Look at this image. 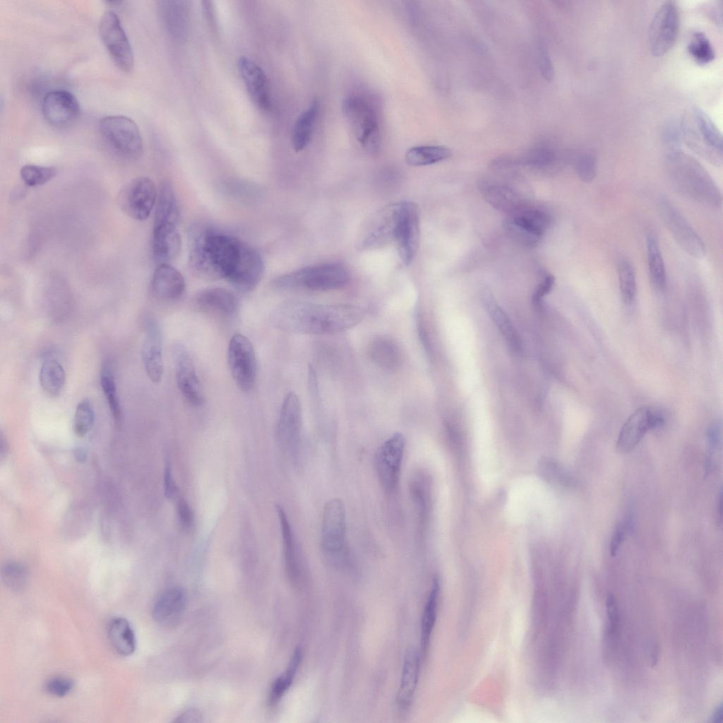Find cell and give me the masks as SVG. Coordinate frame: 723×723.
<instances>
[{"instance_id":"5","label":"cell","mask_w":723,"mask_h":723,"mask_svg":"<svg viewBox=\"0 0 723 723\" xmlns=\"http://www.w3.org/2000/svg\"><path fill=\"white\" fill-rule=\"evenodd\" d=\"M679 126L681 138L692 150L710 164L722 165V133L706 112L695 107L691 118L682 119Z\"/></svg>"},{"instance_id":"55","label":"cell","mask_w":723,"mask_h":723,"mask_svg":"<svg viewBox=\"0 0 723 723\" xmlns=\"http://www.w3.org/2000/svg\"><path fill=\"white\" fill-rule=\"evenodd\" d=\"M201 714L195 709H190L181 713L175 719L176 722H199L201 721Z\"/></svg>"},{"instance_id":"48","label":"cell","mask_w":723,"mask_h":723,"mask_svg":"<svg viewBox=\"0 0 723 723\" xmlns=\"http://www.w3.org/2000/svg\"><path fill=\"white\" fill-rule=\"evenodd\" d=\"M575 168L580 180L585 183H590L596 177V159L590 153H583L577 158Z\"/></svg>"},{"instance_id":"33","label":"cell","mask_w":723,"mask_h":723,"mask_svg":"<svg viewBox=\"0 0 723 723\" xmlns=\"http://www.w3.org/2000/svg\"><path fill=\"white\" fill-rule=\"evenodd\" d=\"M506 218L540 238H542L551 222L546 212L528 205L508 215Z\"/></svg>"},{"instance_id":"7","label":"cell","mask_w":723,"mask_h":723,"mask_svg":"<svg viewBox=\"0 0 723 723\" xmlns=\"http://www.w3.org/2000/svg\"><path fill=\"white\" fill-rule=\"evenodd\" d=\"M342 112L361 145L369 153H376L381 143L377 114L372 105L358 95L347 97Z\"/></svg>"},{"instance_id":"10","label":"cell","mask_w":723,"mask_h":723,"mask_svg":"<svg viewBox=\"0 0 723 723\" xmlns=\"http://www.w3.org/2000/svg\"><path fill=\"white\" fill-rule=\"evenodd\" d=\"M679 22L676 2L662 3L655 13L649 28V45L653 56H662L672 48L677 38Z\"/></svg>"},{"instance_id":"26","label":"cell","mask_w":723,"mask_h":723,"mask_svg":"<svg viewBox=\"0 0 723 723\" xmlns=\"http://www.w3.org/2000/svg\"><path fill=\"white\" fill-rule=\"evenodd\" d=\"M186 594L178 587L162 592L154 602L152 615L154 620L164 626L172 625L182 615L186 605Z\"/></svg>"},{"instance_id":"31","label":"cell","mask_w":723,"mask_h":723,"mask_svg":"<svg viewBox=\"0 0 723 723\" xmlns=\"http://www.w3.org/2000/svg\"><path fill=\"white\" fill-rule=\"evenodd\" d=\"M369 355L378 366L386 370H395L402 362V354L398 344L386 337H378L369 345Z\"/></svg>"},{"instance_id":"14","label":"cell","mask_w":723,"mask_h":723,"mask_svg":"<svg viewBox=\"0 0 723 723\" xmlns=\"http://www.w3.org/2000/svg\"><path fill=\"white\" fill-rule=\"evenodd\" d=\"M662 220L679 246L694 258L705 256L703 241L680 212L667 199L659 205Z\"/></svg>"},{"instance_id":"25","label":"cell","mask_w":723,"mask_h":723,"mask_svg":"<svg viewBox=\"0 0 723 723\" xmlns=\"http://www.w3.org/2000/svg\"><path fill=\"white\" fill-rule=\"evenodd\" d=\"M153 254L158 264L168 263L175 260L181 250V239L173 224L153 225Z\"/></svg>"},{"instance_id":"27","label":"cell","mask_w":723,"mask_h":723,"mask_svg":"<svg viewBox=\"0 0 723 723\" xmlns=\"http://www.w3.org/2000/svg\"><path fill=\"white\" fill-rule=\"evenodd\" d=\"M419 656L414 648L408 649L405 655L400 686L396 697L398 707L406 710L412 703L419 679Z\"/></svg>"},{"instance_id":"21","label":"cell","mask_w":723,"mask_h":723,"mask_svg":"<svg viewBox=\"0 0 723 723\" xmlns=\"http://www.w3.org/2000/svg\"><path fill=\"white\" fill-rule=\"evenodd\" d=\"M237 68L247 92L255 105L262 111L271 108V98L268 78L253 60L241 56L237 61Z\"/></svg>"},{"instance_id":"19","label":"cell","mask_w":723,"mask_h":723,"mask_svg":"<svg viewBox=\"0 0 723 723\" xmlns=\"http://www.w3.org/2000/svg\"><path fill=\"white\" fill-rule=\"evenodd\" d=\"M264 269V263L261 253L244 242L239 261L227 280L239 292H250L261 281Z\"/></svg>"},{"instance_id":"30","label":"cell","mask_w":723,"mask_h":723,"mask_svg":"<svg viewBox=\"0 0 723 723\" xmlns=\"http://www.w3.org/2000/svg\"><path fill=\"white\" fill-rule=\"evenodd\" d=\"M481 190L485 199L495 208L510 215L527 205L519 195L507 186L484 183Z\"/></svg>"},{"instance_id":"41","label":"cell","mask_w":723,"mask_h":723,"mask_svg":"<svg viewBox=\"0 0 723 723\" xmlns=\"http://www.w3.org/2000/svg\"><path fill=\"white\" fill-rule=\"evenodd\" d=\"M486 304L491 317L510 347L516 352L520 351V337L506 314L489 296L486 297Z\"/></svg>"},{"instance_id":"29","label":"cell","mask_w":723,"mask_h":723,"mask_svg":"<svg viewBox=\"0 0 723 723\" xmlns=\"http://www.w3.org/2000/svg\"><path fill=\"white\" fill-rule=\"evenodd\" d=\"M181 217V208L173 184L169 180L160 186L155 205L154 224H173L177 225Z\"/></svg>"},{"instance_id":"43","label":"cell","mask_w":723,"mask_h":723,"mask_svg":"<svg viewBox=\"0 0 723 723\" xmlns=\"http://www.w3.org/2000/svg\"><path fill=\"white\" fill-rule=\"evenodd\" d=\"M617 273L621 297L626 303H631L637 292L635 273L632 263L628 259L621 260Z\"/></svg>"},{"instance_id":"36","label":"cell","mask_w":723,"mask_h":723,"mask_svg":"<svg viewBox=\"0 0 723 723\" xmlns=\"http://www.w3.org/2000/svg\"><path fill=\"white\" fill-rule=\"evenodd\" d=\"M439 590L440 586L438 579L437 578H434L424 609L422 619L421 648L423 655L426 653L428 650L431 635L436 622Z\"/></svg>"},{"instance_id":"34","label":"cell","mask_w":723,"mask_h":723,"mask_svg":"<svg viewBox=\"0 0 723 723\" xmlns=\"http://www.w3.org/2000/svg\"><path fill=\"white\" fill-rule=\"evenodd\" d=\"M319 109V101L315 99L297 119L292 133V143L295 152L303 150L310 143Z\"/></svg>"},{"instance_id":"8","label":"cell","mask_w":723,"mask_h":723,"mask_svg":"<svg viewBox=\"0 0 723 723\" xmlns=\"http://www.w3.org/2000/svg\"><path fill=\"white\" fill-rule=\"evenodd\" d=\"M393 239L400 259L406 265L415 258L419 244V213L412 201L393 205Z\"/></svg>"},{"instance_id":"46","label":"cell","mask_w":723,"mask_h":723,"mask_svg":"<svg viewBox=\"0 0 723 723\" xmlns=\"http://www.w3.org/2000/svg\"><path fill=\"white\" fill-rule=\"evenodd\" d=\"M2 578L8 587L18 591L26 585L28 572L23 564L11 562L6 564L3 568Z\"/></svg>"},{"instance_id":"56","label":"cell","mask_w":723,"mask_h":723,"mask_svg":"<svg viewBox=\"0 0 723 723\" xmlns=\"http://www.w3.org/2000/svg\"><path fill=\"white\" fill-rule=\"evenodd\" d=\"M722 720V706L719 705L715 710L712 715V721L715 722H719Z\"/></svg>"},{"instance_id":"42","label":"cell","mask_w":723,"mask_h":723,"mask_svg":"<svg viewBox=\"0 0 723 723\" xmlns=\"http://www.w3.org/2000/svg\"><path fill=\"white\" fill-rule=\"evenodd\" d=\"M687 51L691 58L700 65L707 64L715 57V52L711 42L701 31H695L692 34L687 44Z\"/></svg>"},{"instance_id":"22","label":"cell","mask_w":723,"mask_h":723,"mask_svg":"<svg viewBox=\"0 0 723 723\" xmlns=\"http://www.w3.org/2000/svg\"><path fill=\"white\" fill-rule=\"evenodd\" d=\"M193 304L200 311L221 318H230L239 311V301L231 291L222 287L203 289L193 297Z\"/></svg>"},{"instance_id":"15","label":"cell","mask_w":723,"mask_h":723,"mask_svg":"<svg viewBox=\"0 0 723 723\" xmlns=\"http://www.w3.org/2000/svg\"><path fill=\"white\" fill-rule=\"evenodd\" d=\"M346 510L343 501L335 498L324 505L321 524V545L330 554L340 552L346 540Z\"/></svg>"},{"instance_id":"44","label":"cell","mask_w":723,"mask_h":723,"mask_svg":"<svg viewBox=\"0 0 723 723\" xmlns=\"http://www.w3.org/2000/svg\"><path fill=\"white\" fill-rule=\"evenodd\" d=\"M95 422V411L91 402L88 399L81 400L76 406L73 429L78 437H83L92 428Z\"/></svg>"},{"instance_id":"6","label":"cell","mask_w":723,"mask_h":723,"mask_svg":"<svg viewBox=\"0 0 723 723\" xmlns=\"http://www.w3.org/2000/svg\"><path fill=\"white\" fill-rule=\"evenodd\" d=\"M102 138L118 156L136 159L143 152V140L136 124L124 116H108L99 124Z\"/></svg>"},{"instance_id":"16","label":"cell","mask_w":723,"mask_h":723,"mask_svg":"<svg viewBox=\"0 0 723 723\" xmlns=\"http://www.w3.org/2000/svg\"><path fill=\"white\" fill-rule=\"evenodd\" d=\"M177 387L185 400L193 406H201L205 395L193 360L184 346L176 345L173 349Z\"/></svg>"},{"instance_id":"53","label":"cell","mask_w":723,"mask_h":723,"mask_svg":"<svg viewBox=\"0 0 723 723\" xmlns=\"http://www.w3.org/2000/svg\"><path fill=\"white\" fill-rule=\"evenodd\" d=\"M554 285V277L552 275L549 274L546 275L540 284L537 286L535 292H534L532 300L534 303H538L539 301L548 294L552 289Z\"/></svg>"},{"instance_id":"24","label":"cell","mask_w":723,"mask_h":723,"mask_svg":"<svg viewBox=\"0 0 723 723\" xmlns=\"http://www.w3.org/2000/svg\"><path fill=\"white\" fill-rule=\"evenodd\" d=\"M186 284L181 273L168 263L158 264L151 280V291L157 299L173 301L182 297Z\"/></svg>"},{"instance_id":"38","label":"cell","mask_w":723,"mask_h":723,"mask_svg":"<svg viewBox=\"0 0 723 723\" xmlns=\"http://www.w3.org/2000/svg\"><path fill=\"white\" fill-rule=\"evenodd\" d=\"M100 383L114 422L120 423L121 407L117 393L114 366L109 361L104 362L101 367Z\"/></svg>"},{"instance_id":"17","label":"cell","mask_w":723,"mask_h":723,"mask_svg":"<svg viewBox=\"0 0 723 723\" xmlns=\"http://www.w3.org/2000/svg\"><path fill=\"white\" fill-rule=\"evenodd\" d=\"M42 114L51 126L63 129L71 126L78 119L80 109L76 97L65 90H54L44 97Z\"/></svg>"},{"instance_id":"37","label":"cell","mask_w":723,"mask_h":723,"mask_svg":"<svg viewBox=\"0 0 723 723\" xmlns=\"http://www.w3.org/2000/svg\"><path fill=\"white\" fill-rule=\"evenodd\" d=\"M452 154V150L445 146L419 145L406 151L405 160L410 166H426L446 160Z\"/></svg>"},{"instance_id":"45","label":"cell","mask_w":723,"mask_h":723,"mask_svg":"<svg viewBox=\"0 0 723 723\" xmlns=\"http://www.w3.org/2000/svg\"><path fill=\"white\" fill-rule=\"evenodd\" d=\"M20 178L28 186L43 185L56 175V170L52 167L25 165L20 171Z\"/></svg>"},{"instance_id":"47","label":"cell","mask_w":723,"mask_h":723,"mask_svg":"<svg viewBox=\"0 0 723 723\" xmlns=\"http://www.w3.org/2000/svg\"><path fill=\"white\" fill-rule=\"evenodd\" d=\"M554 160V153L545 148L532 149L522 158L523 164L533 167H546L551 165Z\"/></svg>"},{"instance_id":"52","label":"cell","mask_w":723,"mask_h":723,"mask_svg":"<svg viewBox=\"0 0 723 723\" xmlns=\"http://www.w3.org/2000/svg\"><path fill=\"white\" fill-rule=\"evenodd\" d=\"M177 511L183 527L186 529L191 528L193 524V513L191 507L184 499L179 500Z\"/></svg>"},{"instance_id":"4","label":"cell","mask_w":723,"mask_h":723,"mask_svg":"<svg viewBox=\"0 0 723 723\" xmlns=\"http://www.w3.org/2000/svg\"><path fill=\"white\" fill-rule=\"evenodd\" d=\"M349 280V272L344 265L329 263L282 275L275 278L272 285L274 288L282 291H328L345 287Z\"/></svg>"},{"instance_id":"20","label":"cell","mask_w":723,"mask_h":723,"mask_svg":"<svg viewBox=\"0 0 723 723\" xmlns=\"http://www.w3.org/2000/svg\"><path fill=\"white\" fill-rule=\"evenodd\" d=\"M145 335L141 349L142 362L149 379L159 383L163 375L162 333L158 322L148 317L144 322Z\"/></svg>"},{"instance_id":"12","label":"cell","mask_w":723,"mask_h":723,"mask_svg":"<svg viewBox=\"0 0 723 723\" xmlns=\"http://www.w3.org/2000/svg\"><path fill=\"white\" fill-rule=\"evenodd\" d=\"M157 193L152 179L146 177H138L121 190L119 203L128 216L143 221L149 217L156 205Z\"/></svg>"},{"instance_id":"13","label":"cell","mask_w":723,"mask_h":723,"mask_svg":"<svg viewBox=\"0 0 723 723\" xmlns=\"http://www.w3.org/2000/svg\"><path fill=\"white\" fill-rule=\"evenodd\" d=\"M405 446L403 435L395 433L376 452V469L379 482L386 492H394L398 486Z\"/></svg>"},{"instance_id":"11","label":"cell","mask_w":723,"mask_h":723,"mask_svg":"<svg viewBox=\"0 0 723 723\" xmlns=\"http://www.w3.org/2000/svg\"><path fill=\"white\" fill-rule=\"evenodd\" d=\"M99 32L116 66L122 71L130 72L133 67V50L120 19L114 11L109 10L102 14Z\"/></svg>"},{"instance_id":"39","label":"cell","mask_w":723,"mask_h":723,"mask_svg":"<svg viewBox=\"0 0 723 723\" xmlns=\"http://www.w3.org/2000/svg\"><path fill=\"white\" fill-rule=\"evenodd\" d=\"M647 256L651 281L658 291L666 285L665 267L657 239L653 234L647 238Z\"/></svg>"},{"instance_id":"32","label":"cell","mask_w":723,"mask_h":723,"mask_svg":"<svg viewBox=\"0 0 723 723\" xmlns=\"http://www.w3.org/2000/svg\"><path fill=\"white\" fill-rule=\"evenodd\" d=\"M107 635L112 647L118 654L129 656L135 651L136 636L131 626L126 619H112L108 624Z\"/></svg>"},{"instance_id":"1","label":"cell","mask_w":723,"mask_h":723,"mask_svg":"<svg viewBox=\"0 0 723 723\" xmlns=\"http://www.w3.org/2000/svg\"><path fill=\"white\" fill-rule=\"evenodd\" d=\"M362 311L348 305H319L298 301L278 306L270 317L271 324L287 333L328 334L352 328L363 318Z\"/></svg>"},{"instance_id":"51","label":"cell","mask_w":723,"mask_h":723,"mask_svg":"<svg viewBox=\"0 0 723 723\" xmlns=\"http://www.w3.org/2000/svg\"><path fill=\"white\" fill-rule=\"evenodd\" d=\"M629 523L630 521L626 520L619 523L616 527L610 543V552L611 556H614L616 554L625 539L626 532L630 527Z\"/></svg>"},{"instance_id":"35","label":"cell","mask_w":723,"mask_h":723,"mask_svg":"<svg viewBox=\"0 0 723 723\" xmlns=\"http://www.w3.org/2000/svg\"><path fill=\"white\" fill-rule=\"evenodd\" d=\"M66 381V372L61 364L54 358L46 359L41 365L39 381L42 390L51 397L61 393Z\"/></svg>"},{"instance_id":"50","label":"cell","mask_w":723,"mask_h":723,"mask_svg":"<svg viewBox=\"0 0 723 723\" xmlns=\"http://www.w3.org/2000/svg\"><path fill=\"white\" fill-rule=\"evenodd\" d=\"M537 62L543 78L550 81L554 76V69L548 50L544 44H540L538 50Z\"/></svg>"},{"instance_id":"18","label":"cell","mask_w":723,"mask_h":723,"mask_svg":"<svg viewBox=\"0 0 723 723\" xmlns=\"http://www.w3.org/2000/svg\"><path fill=\"white\" fill-rule=\"evenodd\" d=\"M664 419L648 407L636 409L621 429L616 442L617 450L626 453L632 450L647 431L661 426Z\"/></svg>"},{"instance_id":"3","label":"cell","mask_w":723,"mask_h":723,"mask_svg":"<svg viewBox=\"0 0 723 723\" xmlns=\"http://www.w3.org/2000/svg\"><path fill=\"white\" fill-rule=\"evenodd\" d=\"M668 174L674 187L682 194L702 204L721 207V192L705 169L680 149L666 153Z\"/></svg>"},{"instance_id":"54","label":"cell","mask_w":723,"mask_h":723,"mask_svg":"<svg viewBox=\"0 0 723 723\" xmlns=\"http://www.w3.org/2000/svg\"><path fill=\"white\" fill-rule=\"evenodd\" d=\"M164 490L167 498H174L177 492V487L172 474L171 467L169 464L166 465L164 474Z\"/></svg>"},{"instance_id":"28","label":"cell","mask_w":723,"mask_h":723,"mask_svg":"<svg viewBox=\"0 0 723 723\" xmlns=\"http://www.w3.org/2000/svg\"><path fill=\"white\" fill-rule=\"evenodd\" d=\"M277 511L280 522L286 572L289 580L296 583L301 573L300 553L286 513L280 506H277Z\"/></svg>"},{"instance_id":"2","label":"cell","mask_w":723,"mask_h":723,"mask_svg":"<svg viewBox=\"0 0 723 723\" xmlns=\"http://www.w3.org/2000/svg\"><path fill=\"white\" fill-rule=\"evenodd\" d=\"M190 239L189 268L205 280H227L239 263L244 244L235 237L203 227L193 228Z\"/></svg>"},{"instance_id":"23","label":"cell","mask_w":723,"mask_h":723,"mask_svg":"<svg viewBox=\"0 0 723 723\" xmlns=\"http://www.w3.org/2000/svg\"><path fill=\"white\" fill-rule=\"evenodd\" d=\"M301 408L298 396L293 392L285 398L277 425L280 443L289 450L296 449L300 436Z\"/></svg>"},{"instance_id":"40","label":"cell","mask_w":723,"mask_h":723,"mask_svg":"<svg viewBox=\"0 0 723 723\" xmlns=\"http://www.w3.org/2000/svg\"><path fill=\"white\" fill-rule=\"evenodd\" d=\"M302 659L300 648H296L285 671L274 681L268 698L270 705H276L292 685Z\"/></svg>"},{"instance_id":"9","label":"cell","mask_w":723,"mask_h":723,"mask_svg":"<svg viewBox=\"0 0 723 723\" xmlns=\"http://www.w3.org/2000/svg\"><path fill=\"white\" fill-rule=\"evenodd\" d=\"M227 359L237 387L244 393L251 391L256 380L257 360L255 349L249 338L239 333L234 335L228 345Z\"/></svg>"},{"instance_id":"49","label":"cell","mask_w":723,"mask_h":723,"mask_svg":"<svg viewBox=\"0 0 723 723\" xmlns=\"http://www.w3.org/2000/svg\"><path fill=\"white\" fill-rule=\"evenodd\" d=\"M73 687V681L68 677L56 676L44 683L45 691L54 697L61 698L68 694Z\"/></svg>"}]
</instances>
